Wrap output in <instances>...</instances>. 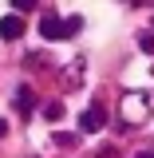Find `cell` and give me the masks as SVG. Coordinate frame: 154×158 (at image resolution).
Instances as JSON below:
<instances>
[{
  "label": "cell",
  "mask_w": 154,
  "mask_h": 158,
  "mask_svg": "<svg viewBox=\"0 0 154 158\" xmlns=\"http://www.w3.org/2000/svg\"><path fill=\"white\" fill-rule=\"evenodd\" d=\"M75 28H79V20H71V24H63L59 16H44L40 20V36L44 40H63L67 32H75Z\"/></svg>",
  "instance_id": "obj_1"
},
{
  "label": "cell",
  "mask_w": 154,
  "mask_h": 158,
  "mask_svg": "<svg viewBox=\"0 0 154 158\" xmlns=\"http://www.w3.org/2000/svg\"><path fill=\"white\" fill-rule=\"evenodd\" d=\"M103 127H107V111L103 107H91V111L79 115V135H99Z\"/></svg>",
  "instance_id": "obj_2"
},
{
  "label": "cell",
  "mask_w": 154,
  "mask_h": 158,
  "mask_svg": "<svg viewBox=\"0 0 154 158\" xmlns=\"http://www.w3.org/2000/svg\"><path fill=\"white\" fill-rule=\"evenodd\" d=\"M0 36L4 40H20L24 36V16H4L0 20Z\"/></svg>",
  "instance_id": "obj_3"
},
{
  "label": "cell",
  "mask_w": 154,
  "mask_h": 158,
  "mask_svg": "<svg viewBox=\"0 0 154 158\" xmlns=\"http://www.w3.org/2000/svg\"><path fill=\"white\" fill-rule=\"evenodd\" d=\"M12 103H16V111H24V115H28V111H32V103H36V95H32V87L24 83V87L16 91V99H12Z\"/></svg>",
  "instance_id": "obj_4"
},
{
  "label": "cell",
  "mask_w": 154,
  "mask_h": 158,
  "mask_svg": "<svg viewBox=\"0 0 154 158\" xmlns=\"http://www.w3.org/2000/svg\"><path fill=\"white\" fill-rule=\"evenodd\" d=\"M52 142H56V146H63V150H71V146H79V131H67V135L59 131V135L52 138Z\"/></svg>",
  "instance_id": "obj_5"
},
{
  "label": "cell",
  "mask_w": 154,
  "mask_h": 158,
  "mask_svg": "<svg viewBox=\"0 0 154 158\" xmlns=\"http://www.w3.org/2000/svg\"><path fill=\"white\" fill-rule=\"evenodd\" d=\"M44 118H48V123H59V118H63V103H48V107H44Z\"/></svg>",
  "instance_id": "obj_6"
},
{
  "label": "cell",
  "mask_w": 154,
  "mask_h": 158,
  "mask_svg": "<svg viewBox=\"0 0 154 158\" xmlns=\"http://www.w3.org/2000/svg\"><path fill=\"white\" fill-rule=\"evenodd\" d=\"M138 48H142L146 56H154V32H138Z\"/></svg>",
  "instance_id": "obj_7"
},
{
  "label": "cell",
  "mask_w": 154,
  "mask_h": 158,
  "mask_svg": "<svg viewBox=\"0 0 154 158\" xmlns=\"http://www.w3.org/2000/svg\"><path fill=\"white\" fill-rule=\"evenodd\" d=\"M4 135H8V123H4V118H0V138H4Z\"/></svg>",
  "instance_id": "obj_8"
},
{
  "label": "cell",
  "mask_w": 154,
  "mask_h": 158,
  "mask_svg": "<svg viewBox=\"0 0 154 158\" xmlns=\"http://www.w3.org/2000/svg\"><path fill=\"white\" fill-rule=\"evenodd\" d=\"M138 158H154V154H150V150H142V154H138Z\"/></svg>",
  "instance_id": "obj_9"
}]
</instances>
